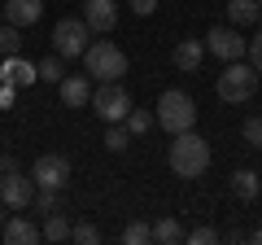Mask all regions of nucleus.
I'll return each instance as SVG.
<instances>
[{"mask_svg": "<svg viewBox=\"0 0 262 245\" xmlns=\"http://www.w3.org/2000/svg\"><path fill=\"white\" fill-rule=\"evenodd\" d=\"M241 136H245V145H249V149H262V114H253V118H245Z\"/></svg>", "mask_w": 262, "mask_h": 245, "instance_id": "obj_27", "label": "nucleus"}, {"mask_svg": "<svg viewBox=\"0 0 262 245\" xmlns=\"http://www.w3.org/2000/svg\"><path fill=\"white\" fill-rule=\"evenodd\" d=\"M153 241H162V245H175V241H184V228L175 223V215H162L158 223H153Z\"/></svg>", "mask_w": 262, "mask_h": 245, "instance_id": "obj_21", "label": "nucleus"}, {"mask_svg": "<svg viewBox=\"0 0 262 245\" xmlns=\"http://www.w3.org/2000/svg\"><path fill=\"white\" fill-rule=\"evenodd\" d=\"M122 241H127V245H149V241H153V223H140V219H131V223L122 228Z\"/></svg>", "mask_w": 262, "mask_h": 245, "instance_id": "obj_24", "label": "nucleus"}, {"mask_svg": "<svg viewBox=\"0 0 262 245\" xmlns=\"http://www.w3.org/2000/svg\"><path fill=\"white\" fill-rule=\"evenodd\" d=\"M258 197H262V193H258Z\"/></svg>", "mask_w": 262, "mask_h": 245, "instance_id": "obj_36", "label": "nucleus"}, {"mask_svg": "<svg viewBox=\"0 0 262 245\" xmlns=\"http://www.w3.org/2000/svg\"><path fill=\"white\" fill-rule=\"evenodd\" d=\"M166 167L175 171L179 179H201L210 171V140L196 136V127L192 132H179L175 140H170V149H166Z\"/></svg>", "mask_w": 262, "mask_h": 245, "instance_id": "obj_1", "label": "nucleus"}, {"mask_svg": "<svg viewBox=\"0 0 262 245\" xmlns=\"http://www.w3.org/2000/svg\"><path fill=\"white\" fill-rule=\"evenodd\" d=\"M88 39H92V27L83 18H61L53 27V53L57 57H83Z\"/></svg>", "mask_w": 262, "mask_h": 245, "instance_id": "obj_6", "label": "nucleus"}, {"mask_svg": "<svg viewBox=\"0 0 262 245\" xmlns=\"http://www.w3.org/2000/svg\"><path fill=\"white\" fill-rule=\"evenodd\" d=\"M13 96H18V88H13V84H5V88H0V110H9V105H13Z\"/></svg>", "mask_w": 262, "mask_h": 245, "instance_id": "obj_31", "label": "nucleus"}, {"mask_svg": "<svg viewBox=\"0 0 262 245\" xmlns=\"http://www.w3.org/2000/svg\"><path fill=\"white\" fill-rule=\"evenodd\" d=\"M258 5H262V0H258Z\"/></svg>", "mask_w": 262, "mask_h": 245, "instance_id": "obj_37", "label": "nucleus"}, {"mask_svg": "<svg viewBox=\"0 0 262 245\" xmlns=\"http://www.w3.org/2000/svg\"><path fill=\"white\" fill-rule=\"evenodd\" d=\"M122 122H127L131 136H149L153 127H158V114H153V110H140V105H131V114H127Z\"/></svg>", "mask_w": 262, "mask_h": 245, "instance_id": "obj_19", "label": "nucleus"}, {"mask_svg": "<svg viewBox=\"0 0 262 245\" xmlns=\"http://www.w3.org/2000/svg\"><path fill=\"white\" fill-rule=\"evenodd\" d=\"M57 92H61L66 110H83V105H92V75H66Z\"/></svg>", "mask_w": 262, "mask_h": 245, "instance_id": "obj_12", "label": "nucleus"}, {"mask_svg": "<svg viewBox=\"0 0 262 245\" xmlns=\"http://www.w3.org/2000/svg\"><path fill=\"white\" fill-rule=\"evenodd\" d=\"M39 13H44V0H5V22H13L22 31L31 22H39Z\"/></svg>", "mask_w": 262, "mask_h": 245, "instance_id": "obj_15", "label": "nucleus"}, {"mask_svg": "<svg viewBox=\"0 0 262 245\" xmlns=\"http://www.w3.org/2000/svg\"><path fill=\"white\" fill-rule=\"evenodd\" d=\"M153 9H158V0H131V13H140V18H149Z\"/></svg>", "mask_w": 262, "mask_h": 245, "instance_id": "obj_30", "label": "nucleus"}, {"mask_svg": "<svg viewBox=\"0 0 262 245\" xmlns=\"http://www.w3.org/2000/svg\"><path fill=\"white\" fill-rule=\"evenodd\" d=\"M31 210H35L39 219L53 215V210H61V201H57V189H35V197H31Z\"/></svg>", "mask_w": 262, "mask_h": 245, "instance_id": "obj_22", "label": "nucleus"}, {"mask_svg": "<svg viewBox=\"0 0 262 245\" xmlns=\"http://www.w3.org/2000/svg\"><path fill=\"white\" fill-rule=\"evenodd\" d=\"M262 18V5L258 0H227V22L232 27H249V22Z\"/></svg>", "mask_w": 262, "mask_h": 245, "instance_id": "obj_17", "label": "nucleus"}, {"mask_svg": "<svg viewBox=\"0 0 262 245\" xmlns=\"http://www.w3.org/2000/svg\"><path fill=\"white\" fill-rule=\"evenodd\" d=\"M201 57H206V39H179L170 62H175V70L192 75V70H201Z\"/></svg>", "mask_w": 262, "mask_h": 245, "instance_id": "obj_14", "label": "nucleus"}, {"mask_svg": "<svg viewBox=\"0 0 262 245\" xmlns=\"http://www.w3.org/2000/svg\"><path fill=\"white\" fill-rule=\"evenodd\" d=\"M70 241H79V245H96V241H101V228L83 219V223H75V228H70Z\"/></svg>", "mask_w": 262, "mask_h": 245, "instance_id": "obj_28", "label": "nucleus"}, {"mask_svg": "<svg viewBox=\"0 0 262 245\" xmlns=\"http://www.w3.org/2000/svg\"><path fill=\"white\" fill-rule=\"evenodd\" d=\"M127 145H131L127 122H110V132H105V149H110V153H122Z\"/></svg>", "mask_w": 262, "mask_h": 245, "instance_id": "obj_23", "label": "nucleus"}, {"mask_svg": "<svg viewBox=\"0 0 262 245\" xmlns=\"http://www.w3.org/2000/svg\"><path fill=\"white\" fill-rule=\"evenodd\" d=\"M0 22H5V5H0Z\"/></svg>", "mask_w": 262, "mask_h": 245, "instance_id": "obj_35", "label": "nucleus"}, {"mask_svg": "<svg viewBox=\"0 0 262 245\" xmlns=\"http://www.w3.org/2000/svg\"><path fill=\"white\" fill-rule=\"evenodd\" d=\"M153 114H158V122L166 127L170 136L192 132L196 127V101L184 92V88H166V92L158 96V105H153Z\"/></svg>", "mask_w": 262, "mask_h": 245, "instance_id": "obj_2", "label": "nucleus"}, {"mask_svg": "<svg viewBox=\"0 0 262 245\" xmlns=\"http://www.w3.org/2000/svg\"><path fill=\"white\" fill-rule=\"evenodd\" d=\"M214 92H219V101H227V105L249 101V96L258 92V70H253L245 57L241 62H227L223 75H219V84H214Z\"/></svg>", "mask_w": 262, "mask_h": 245, "instance_id": "obj_4", "label": "nucleus"}, {"mask_svg": "<svg viewBox=\"0 0 262 245\" xmlns=\"http://www.w3.org/2000/svg\"><path fill=\"white\" fill-rule=\"evenodd\" d=\"M70 228H75V223H70L61 210H53V215H44V228H39V232H44V241L61 245V241H70Z\"/></svg>", "mask_w": 262, "mask_h": 245, "instance_id": "obj_18", "label": "nucleus"}, {"mask_svg": "<svg viewBox=\"0 0 262 245\" xmlns=\"http://www.w3.org/2000/svg\"><path fill=\"white\" fill-rule=\"evenodd\" d=\"M31 175H35L39 189H57L61 193L66 184H70V158H61V153H39L35 167H31Z\"/></svg>", "mask_w": 262, "mask_h": 245, "instance_id": "obj_8", "label": "nucleus"}, {"mask_svg": "<svg viewBox=\"0 0 262 245\" xmlns=\"http://www.w3.org/2000/svg\"><path fill=\"white\" fill-rule=\"evenodd\" d=\"M5 210H9V206H5V201H0V228H5V219H9V215H5Z\"/></svg>", "mask_w": 262, "mask_h": 245, "instance_id": "obj_33", "label": "nucleus"}, {"mask_svg": "<svg viewBox=\"0 0 262 245\" xmlns=\"http://www.w3.org/2000/svg\"><path fill=\"white\" fill-rule=\"evenodd\" d=\"M245 57H249V66L258 70V79H262V31L249 39V53H245Z\"/></svg>", "mask_w": 262, "mask_h": 245, "instance_id": "obj_29", "label": "nucleus"}, {"mask_svg": "<svg viewBox=\"0 0 262 245\" xmlns=\"http://www.w3.org/2000/svg\"><path fill=\"white\" fill-rule=\"evenodd\" d=\"M0 236H5L9 245H35V241H44V232L31 223V215H9L5 228H0Z\"/></svg>", "mask_w": 262, "mask_h": 245, "instance_id": "obj_13", "label": "nucleus"}, {"mask_svg": "<svg viewBox=\"0 0 262 245\" xmlns=\"http://www.w3.org/2000/svg\"><path fill=\"white\" fill-rule=\"evenodd\" d=\"M249 241H258V245H262V228H258V232H253V236H249Z\"/></svg>", "mask_w": 262, "mask_h": 245, "instance_id": "obj_34", "label": "nucleus"}, {"mask_svg": "<svg viewBox=\"0 0 262 245\" xmlns=\"http://www.w3.org/2000/svg\"><path fill=\"white\" fill-rule=\"evenodd\" d=\"M61 62H66V57H57V53H48L44 62H39V79H44V84H61V79H66V70H61Z\"/></svg>", "mask_w": 262, "mask_h": 245, "instance_id": "obj_25", "label": "nucleus"}, {"mask_svg": "<svg viewBox=\"0 0 262 245\" xmlns=\"http://www.w3.org/2000/svg\"><path fill=\"white\" fill-rule=\"evenodd\" d=\"M35 175H22V171H9L0 175V201L9 210H31V197H35Z\"/></svg>", "mask_w": 262, "mask_h": 245, "instance_id": "obj_9", "label": "nucleus"}, {"mask_svg": "<svg viewBox=\"0 0 262 245\" xmlns=\"http://www.w3.org/2000/svg\"><path fill=\"white\" fill-rule=\"evenodd\" d=\"M83 22L92 27V35L118 27V0H83Z\"/></svg>", "mask_w": 262, "mask_h": 245, "instance_id": "obj_10", "label": "nucleus"}, {"mask_svg": "<svg viewBox=\"0 0 262 245\" xmlns=\"http://www.w3.org/2000/svg\"><path fill=\"white\" fill-rule=\"evenodd\" d=\"M206 53H214V57H223V62H241L245 53H249V39H241V27H214V31H206Z\"/></svg>", "mask_w": 262, "mask_h": 245, "instance_id": "obj_7", "label": "nucleus"}, {"mask_svg": "<svg viewBox=\"0 0 262 245\" xmlns=\"http://www.w3.org/2000/svg\"><path fill=\"white\" fill-rule=\"evenodd\" d=\"M22 53V27L0 22V57H18Z\"/></svg>", "mask_w": 262, "mask_h": 245, "instance_id": "obj_20", "label": "nucleus"}, {"mask_svg": "<svg viewBox=\"0 0 262 245\" xmlns=\"http://www.w3.org/2000/svg\"><path fill=\"white\" fill-rule=\"evenodd\" d=\"M83 70L96 79V84L122 79V75H127V53H122L114 39H96V44L83 48Z\"/></svg>", "mask_w": 262, "mask_h": 245, "instance_id": "obj_3", "label": "nucleus"}, {"mask_svg": "<svg viewBox=\"0 0 262 245\" xmlns=\"http://www.w3.org/2000/svg\"><path fill=\"white\" fill-rule=\"evenodd\" d=\"M92 110L101 122H122L131 114V92L122 88V79H110V84L92 88Z\"/></svg>", "mask_w": 262, "mask_h": 245, "instance_id": "obj_5", "label": "nucleus"}, {"mask_svg": "<svg viewBox=\"0 0 262 245\" xmlns=\"http://www.w3.org/2000/svg\"><path fill=\"white\" fill-rule=\"evenodd\" d=\"M9 171H22L18 158H13V153H0V175H9Z\"/></svg>", "mask_w": 262, "mask_h": 245, "instance_id": "obj_32", "label": "nucleus"}, {"mask_svg": "<svg viewBox=\"0 0 262 245\" xmlns=\"http://www.w3.org/2000/svg\"><path fill=\"white\" fill-rule=\"evenodd\" d=\"M258 193H262V175H258V171H249V167L232 171V197L236 201H253Z\"/></svg>", "mask_w": 262, "mask_h": 245, "instance_id": "obj_16", "label": "nucleus"}, {"mask_svg": "<svg viewBox=\"0 0 262 245\" xmlns=\"http://www.w3.org/2000/svg\"><path fill=\"white\" fill-rule=\"evenodd\" d=\"M0 84H13V88H31V84H39V66L35 62H27V57H5L0 62Z\"/></svg>", "mask_w": 262, "mask_h": 245, "instance_id": "obj_11", "label": "nucleus"}, {"mask_svg": "<svg viewBox=\"0 0 262 245\" xmlns=\"http://www.w3.org/2000/svg\"><path fill=\"white\" fill-rule=\"evenodd\" d=\"M184 241H188V245H214V241H223V236H219L210 223H196L192 232H184Z\"/></svg>", "mask_w": 262, "mask_h": 245, "instance_id": "obj_26", "label": "nucleus"}]
</instances>
